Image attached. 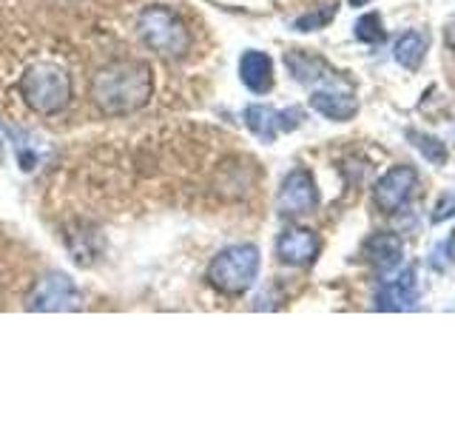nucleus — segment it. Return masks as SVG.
<instances>
[{
    "label": "nucleus",
    "mask_w": 455,
    "mask_h": 427,
    "mask_svg": "<svg viewBox=\"0 0 455 427\" xmlns=\"http://www.w3.org/2000/svg\"><path fill=\"white\" fill-rule=\"evenodd\" d=\"M154 94V75L146 60H114L92 80L94 106L108 117H128Z\"/></svg>",
    "instance_id": "obj_1"
},
{
    "label": "nucleus",
    "mask_w": 455,
    "mask_h": 427,
    "mask_svg": "<svg viewBox=\"0 0 455 427\" xmlns=\"http://www.w3.org/2000/svg\"><path fill=\"white\" fill-rule=\"evenodd\" d=\"M137 32L151 52H156L160 57H168V60H180V57H185L191 49L188 26H185V20L174 9L163 6V4L146 6L140 12Z\"/></svg>",
    "instance_id": "obj_2"
},
{
    "label": "nucleus",
    "mask_w": 455,
    "mask_h": 427,
    "mask_svg": "<svg viewBox=\"0 0 455 427\" xmlns=\"http://www.w3.org/2000/svg\"><path fill=\"white\" fill-rule=\"evenodd\" d=\"M20 97L32 111L52 117L71 103V77L57 63H35L20 77Z\"/></svg>",
    "instance_id": "obj_3"
},
{
    "label": "nucleus",
    "mask_w": 455,
    "mask_h": 427,
    "mask_svg": "<svg viewBox=\"0 0 455 427\" xmlns=\"http://www.w3.org/2000/svg\"><path fill=\"white\" fill-rule=\"evenodd\" d=\"M259 265L262 256L259 248L251 246V242H239V246H228L222 248L208 265V282L225 296H242L248 294L256 277H259Z\"/></svg>",
    "instance_id": "obj_4"
},
{
    "label": "nucleus",
    "mask_w": 455,
    "mask_h": 427,
    "mask_svg": "<svg viewBox=\"0 0 455 427\" xmlns=\"http://www.w3.org/2000/svg\"><path fill=\"white\" fill-rule=\"evenodd\" d=\"M28 310L37 313H60V310H80L83 308V294L75 285V279H68L60 270L54 274H46L43 279H37V285L28 291L26 299Z\"/></svg>",
    "instance_id": "obj_5"
},
{
    "label": "nucleus",
    "mask_w": 455,
    "mask_h": 427,
    "mask_svg": "<svg viewBox=\"0 0 455 427\" xmlns=\"http://www.w3.org/2000/svg\"><path fill=\"white\" fill-rule=\"evenodd\" d=\"M319 205V189L313 182L310 171L305 168H293L288 177L282 180V189L276 197V208L282 217H302L310 214Z\"/></svg>",
    "instance_id": "obj_6"
},
{
    "label": "nucleus",
    "mask_w": 455,
    "mask_h": 427,
    "mask_svg": "<svg viewBox=\"0 0 455 427\" xmlns=\"http://www.w3.org/2000/svg\"><path fill=\"white\" fill-rule=\"evenodd\" d=\"M416 185H419L416 168L412 165H393L387 174L376 182L373 199L384 214H395L398 208H404L410 203V197L416 194Z\"/></svg>",
    "instance_id": "obj_7"
},
{
    "label": "nucleus",
    "mask_w": 455,
    "mask_h": 427,
    "mask_svg": "<svg viewBox=\"0 0 455 427\" xmlns=\"http://www.w3.org/2000/svg\"><path fill=\"white\" fill-rule=\"evenodd\" d=\"M302 120H305V111L296 106L284 109V111H276L270 106H248L245 109V125L262 142H274L279 132H293Z\"/></svg>",
    "instance_id": "obj_8"
},
{
    "label": "nucleus",
    "mask_w": 455,
    "mask_h": 427,
    "mask_svg": "<svg viewBox=\"0 0 455 427\" xmlns=\"http://www.w3.org/2000/svg\"><path fill=\"white\" fill-rule=\"evenodd\" d=\"M310 106H313V111H319L327 120L347 123L350 117H355V111H359V100H355L353 89L345 80H336L331 85H324V89L313 92Z\"/></svg>",
    "instance_id": "obj_9"
},
{
    "label": "nucleus",
    "mask_w": 455,
    "mask_h": 427,
    "mask_svg": "<svg viewBox=\"0 0 455 427\" xmlns=\"http://www.w3.org/2000/svg\"><path fill=\"white\" fill-rule=\"evenodd\" d=\"M421 285L416 279V268H407L404 274L393 279H384L381 291L376 294V308L379 310H412L419 305Z\"/></svg>",
    "instance_id": "obj_10"
},
{
    "label": "nucleus",
    "mask_w": 455,
    "mask_h": 427,
    "mask_svg": "<svg viewBox=\"0 0 455 427\" xmlns=\"http://www.w3.org/2000/svg\"><path fill=\"white\" fill-rule=\"evenodd\" d=\"M322 242L307 228H284L276 239V256L284 265H310L319 256Z\"/></svg>",
    "instance_id": "obj_11"
},
{
    "label": "nucleus",
    "mask_w": 455,
    "mask_h": 427,
    "mask_svg": "<svg viewBox=\"0 0 455 427\" xmlns=\"http://www.w3.org/2000/svg\"><path fill=\"white\" fill-rule=\"evenodd\" d=\"M239 77L253 94H267L274 89V60L265 52H245L239 57Z\"/></svg>",
    "instance_id": "obj_12"
},
{
    "label": "nucleus",
    "mask_w": 455,
    "mask_h": 427,
    "mask_svg": "<svg viewBox=\"0 0 455 427\" xmlns=\"http://www.w3.org/2000/svg\"><path fill=\"white\" fill-rule=\"evenodd\" d=\"M364 256L379 270H395L404 260V242L390 231H379L364 242Z\"/></svg>",
    "instance_id": "obj_13"
},
{
    "label": "nucleus",
    "mask_w": 455,
    "mask_h": 427,
    "mask_svg": "<svg viewBox=\"0 0 455 427\" xmlns=\"http://www.w3.org/2000/svg\"><path fill=\"white\" fill-rule=\"evenodd\" d=\"M284 63H288L291 75L299 83H322V80H336V71L327 68L324 60L313 57L307 52H288L284 54Z\"/></svg>",
    "instance_id": "obj_14"
},
{
    "label": "nucleus",
    "mask_w": 455,
    "mask_h": 427,
    "mask_svg": "<svg viewBox=\"0 0 455 427\" xmlns=\"http://www.w3.org/2000/svg\"><path fill=\"white\" fill-rule=\"evenodd\" d=\"M427 54V37L421 32H404L402 37L395 40V49H393V57L398 66H404L407 71H419L421 60Z\"/></svg>",
    "instance_id": "obj_15"
},
{
    "label": "nucleus",
    "mask_w": 455,
    "mask_h": 427,
    "mask_svg": "<svg viewBox=\"0 0 455 427\" xmlns=\"http://www.w3.org/2000/svg\"><path fill=\"white\" fill-rule=\"evenodd\" d=\"M353 35H355V40H362V43H381L384 40L381 18H379L376 12L362 14V18L355 20V26H353Z\"/></svg>",
    "instance_id": "obj_16"
},
{
    "label": "nucleus",
    "mask_w": 455,
    "mask_h": 427,
    "mask_svg": "<svg viewBox=\"0 0 455 427\" xmlns=\"http://www.w3.org/2000/svg\"><path fill=\"white\" fill-rule=\"evenodd\" d=\"M407 137H410L412 142H416V149H419L433 165H444V163H447V146H444L441 140L427 137V134H419V132H410Z\"/></svg>",
    "instance_id": "obj_17"
},
{
    "label": "nucleus",
    "mask_w": 455,
    "mask_h": 427,
    "mask_svg": "<svg viewBox=\"0 0 455 427\" xmlns=\"http://www.w3.org/2000/svg\"><path fill=\"white\" fill-rule=\"evenodd\" d=\"M333 18H336V4H327V6H322L316 12L302 14V18L293 23V28H296V32H316V28H324Z\"/></svg>",
    "instance_id": "obj_18"
},
{
    "label": "nucleus",
    "mask_w": 455,
    "mask_h": 427,
    "mask_svg": "<svg viewBox=\"0 0 455 427\" xmlns=\"http://www.w3.org/2000/svg\"><path fill=\"white\" fill-rule=\"evenodd\" d=\"M455 265V231L450 234V239L438 242V246L433 248L430 254V268L433 270H447Z\"/></svg>",
    "instance_id": "obj_19"
},
{
    "label": "nucleus",
    "mask_w": 455,
    "mask_h": 427,
    "mask_svg": "<svg viewBox=\"0 0 455 427\" xmlns=\"http://www.w3.org/2000/svg\"><path fill=\"white\" fill-rule=\"evenodd\" d=\"M452 214H455V197H444L433 214V222H444L447 217H452Z\"/></svg>",
    "instance_id": "obj_20"
},
{
    "label": "nucleus",
    "mask_w": 455,
    "mask_h": 427,
    "mask_svg": "<svg viewBox=\"0 0 455 427\" xmlns=\"http://www.w3.org/2000/svg\"><path fill=\"white\" fill-rule=\"evenodd\" d=\"M444 40H447V46L455 52V18L447 23V28H444Z\"/></svg>",
    "instance_id": "obj_21"
},
{
    "label": "nucleus",
    "mask_w": 455,
    "mask_h": 427,
    "mask_svg": "<svg viewBox=\"0 0 455 427\" xmlns=\"http://www.w3.org/2000/svg\"><path fill=\"white\" fill-rule=\"evenodd\" d=\"M350 4H353V6H367L370 0H350Z\"/></svg>",
    "instance_id": "obj_22"
}]
</instances>
